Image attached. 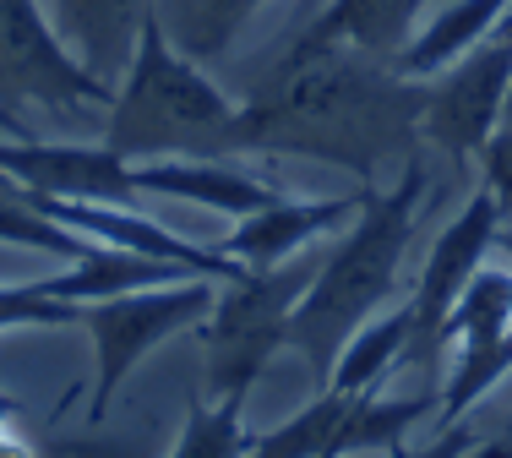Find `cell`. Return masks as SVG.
Instances as JSON below:
<instances>
[{"label": "cell", "mask_w": 512, "mask_h": 458, "mask_svg": "<svg viewBox=\"0 0 512 458\" xmlns=\"http://www.w3.org/2000/svg\"><path fill=\"white\" fill-rule=\"evenodd\" d=\"M425 77L398 60L360 55L349 44L300 50L289 44L262 88L235 110V153L262 159H322L376 186L387 164L420 159Z\"/></svg>", "instance_id": "6da1fadb"}, {"label": "cell", "mask_w": 512, "mask_h": 458, "mask_svg": "<svg viewBox=\"0 0 512 458\" xmlns=\"http://www.w3.org/2000/svg\"><path fill=\"white\" fill-rule=\"evenodd\" d=\"M425 197H431V170L425 159H409L393 186H360V213L322 251V268L289 317V349L306 355L316 388H327L344 344L393 300Z\"/></svg>", "instance_id": "7a4b0ae2"}, {"label": "cell", "mask_w": 512, "mask_h": 458, "mask_svg": "<svg viewBox=\"0 0 512 458\" xmlns=\"http://www.w3.org/2000/svg\"><path fill=\"white\" fill-rule=\"evenodd\" d=\"M235 110L229 93L202 71V60L175 50L158 6L142 17L131 66L109 99L104 142L131 164L153 159H235Z\"/></svg>", "instance_id": "3957f363"}, {"label": "cell", "mask_w": 512, "mask_h": 458, "mask_svg": "<svg viewBox=\"0 0 512 458\" xmlns=\"http://www.w3.org/2000/svg\"><path fill=\"white\" fill-rule=\"evenodd\" d=\"M322 251L278 262V268H246L240 279L218 284L213 311L202 317V355H207V393L224 404H246L256 377L273 366V355L289 344V317L300 295L311 289Z\"/></svg>", "instance_id": "277c9868"}, {"label": "cell", "mask_w": 512, "mask_h": 458, "mask_svg": "<svg viewBox=\"0 0 512 458\" xmlns=\"http://www.w3.org/2000/svg\"><path fill=\"white\" fill-rule=\"evenodd\" d=\"M218 300V279H191L180 284H158V289H131V295H109L82 306V328L93 333V349H99V377H93V404L88 420H104V409L115 404V393L126 388V377L153 355L169 333L197 328V322L213 311Z\"/></svg>", "instance_id": "5b68a950"}, {"label": "cell", "mask_w": 512, "mask_h": 458, "mask_svg": "<svg viewBox=\"0 0 512 458\" xmlns=\"http://www.w3.org/2000/svg\"><path fill=\"white\" fill-rule=\"evenodd\" d=\"M442 393L414 399H382L376 393L322 388L295 420L251 437L246 458H344V453H404V431L420 415H431Z\"/></svg>", "instance_id": "8992f818"}, {"label": "cell", "mask_w": 512, "mask_h": 458, "mask_svg": "<svg viewBox=\"0 0 512 458\" xmlns=\"http://www.w3.org/2000/svg\"><path fill=\"white\" fill-rule=\"evenodd\" d=\"M115 82L93 77L66 50L55 22H44L39 0H0V104L6 110L82 115L88 104H109Z\"/></svg>", "instance_id": "52a82bcc"}, {"label": "cell", "mask_w": 512, "mask_h": 458, "mask_svg": "<svg viewBox=\"0 0 512 458\" xmlns=\"http://www.w3.org/2000/svg\"><path fill=\"white\" fill-rule=\"evenodd\" d=\"M496 229H502V208H496L491 191H474L463 202V213L436 235L431 257H425L420 279H414V295H409V344H404V360L398 366H414L431 377L436 360L447 355V317H453L458 295L469 289V279L485 268L496 246Z\"/></svg>", "instance_id": "ba28073f"}, {"label": "cell", "mask_w": 512, "mask_h": 458, "mask_svg": "<svg viewBox=\"0 0 512 458\" xmlns=\"http://www.w3.org/2000/svg\"><path fill=\"white\" fill-rule=\"evenodd\" d=\"M425 82L431 88H425L420 137L453 164L480 159V148L502 126V104L512 88V39L491 33V39H480L469 55H458L447 71H436Z\"/></svg>", "instance_id": "9c48e42d"}, {"label": "cell", "mask_w": 512, "mask_h": 458, "mask_svg": "<svg viewBox=\"0 0 512 458\" xmlns=\"http://www.w3.org/2000/svg\"><path fill=\"white\" fill-rule=\"evenodd\" d=\"M447 349H453V371L442 382L436 415H442V426H458L512 371V268L485 262L469 279L447 317Z\"/></svg>", "instance_id": "30bf717a"}, {"label": "cell", "mask_w": 512, "mask_h": 458, "mask_svg": "<svg viewBox=\"0 0 512 458\" xmlns=\"http://www.w3.org/2000/svg\"><path fill=\"white\" fill-rule=\"evenodd\" d=\"M137 164L120 159L109 142L77 148V142H39V137H11L0 142V175L17 186L50 191V197H82V202H131L137 197Z\"/></svg>", "instance_id": "8fae6325"}, {"label": "cell", "mask_w": 512, "mask_h": 458, "mask_svg": "<svg viewBox=\"0 0 512 458\" xmlns=\"http://www.w3.org/2000/svg\"><path fill=\"white\" fill-rule=\"evenodd\" d=\"M355 213L360 197H278L246 219H235V229L218 240V251L240 268H278V262L311 251L316 240L338 235Z\"/></svg>", "instance_id": "7c38bea8"}, {"label": "cell", "mask_w": 512, "mask_h": 458, "mask_svg": "<svg viewBox=\"0 0 512 458\" xmlns=\"http://www.w3.org/2000/svg\"><path fill=\"white\" fill-rule=\"evenodd\" d=\"M425 0H322L311 22L295 33L300 50H322V44H349L360 55L398 60L404 44L420 33Z\"/></svg>", "instance_id": "4fadbf2b"}, {"label": "cell", "mask_w": 512, "mask_h": 458, "mask_svg": "<svg viewBox=\"0 0 512 458\" xmlns=\"http://www.w3.org/2000/svg\"><path fill=\"white\" fill-rule=\"evenodd\" d=\"M131 180H137V197L197 202V208H218L229 219H246V213L284 197V191L262 186V180L229 170L224 159H153V164H137Z\"/></svg>", "instance_id": "5bb4252c"}, {"label": "cell", "mask_w": 512, "mask_h": 458, "mask_svg": "<svg viewBox=\"0 0 512 458\" xmlns=\"http://www.w3.org/2000/svg\"><path fill=\"white\" fill-rule=\"evenodd\" d=\"M148 11H153V0H55V28L66 39V50L93 77L120 82Z\"/></svg>", "instance_id": "9a60e30c"}, {"label": "cell", "mask_w": 512, "mask_h": 458, "mask_svg": "<svg viewBox=\"0 0 512 458\" xmlns=\"http://www.w3.org/2000/svg\"><path fill=\"white\" fill-rule=\"evenodd\" d=\"M180 279H191V268L158 262V257H137V251H120V246L93 240L88 257H77L66 273H55V279H39V289L55 295V300H71V306H93V300H109V295L158 289V284H180Z\"/></svg>", "instance_id": "2e32d148"}, {"label": "cell", "mask_w": 512, "mask_h": 458, "mask_svg": "<svg viewBox=\"0 0 512 458\" xmlns=\"http://www.w3.org/2000/svg\"><path fill=\"white\" fill-rule=\"evenodd\" d=\"M507 6L512 0H453V6H442L431 22H420V33L404 44L398 71H409V77H436V71H447L458 55H469L480 39H491V33L502 28Z\"/></svg>", "instance_id": "e0dca14e"}, {"label": "cell", "mask_w": 512, "mask_h": 458, "mask_svg": "<svg viewBox=\"0 0 512 458\" xmlns=\"http://www.w3.org/2000/svg\"><path fill=\"white\" fill-rule=\"evenodd\" d=\"M164 33L175 39V50L191 60H218L229 55V44L240 39V28L267 6V0H153Z\"/></svg>", "instance_id": "ac0fdd59"}, {"label": "cell", "mask_w": 512, "mask_h": 458, "mask_svg": "<svg viewBox=\"0 0 512 458\" xmlns=\"http://www.w3.org/2000/svg\"><path fill=\"white\" fill-rule=\"evenodd\" d=\"M404 344H409V300L393 311H376L371 322L344 344V355L333 360V377L327 388H344V393H376L393 366L404 360Z\"/></svg>", "instance_id": "d6986e66"}, {"label": "cell", "mask_w": 512, "mask_h": 458, "mask_svg": "<svg viewBox=\"0 0 512 458\" xmlns=\"http://www.w3.org/2000/svg\"><path fill=\"white\" fill-rule=\"evenodd\" d=\"M0 246H28V251H55V257L77 262L93 251L88 235H77V229L55 224L50 213H39V202H33L28 186H17V180H0Z\"/></svg>", "instance_id": "ffe728a7"}, {"label": "cell", "mask_w": 512, "mask_h": 458, "mask_svg": "<svg viewBox=\"0 0 512 458\" xmlns=\"http://www.w3.org/2000/svg\"><path fill=\"white\" fill-rule=\"evenodd\" d=\"M240 409L246 404H191L186 426H180V442L169 458H246L251 437L240 426Z\"/></svg>", "instance_id": "44dd1931"}, {"label": "cell", "mask_w": 512, "mask_h": 458, "mask_svg": "<svg viewBox=\"0 0 512 458\" xmlns=\"http://www.w3.org/2000/svg\"><path fill=\"white\" fill-rule=\"evenodd\" d=\"M71 322H82V306L44 295L39 279H33V284H0V333H17V328H71Z\"/></svg>", "instance_id": "7402d4cb"}, {"label": "cell", "mask_w": 512, "mask_h": 458, "mask_svg": "<svg viewBox=\"0 0 512 458\" xmlns=\"http://www.w3.org/2000/svg\"><path fill=\"white\" fill-rule=\"evenodd\" d=\"M480 186L496 197L502 219H512V126H496V137L480 148Z\"/></svg>", "instance_id": "603a6c76"}, {"label": "cell", "mask_w": 512, "mask_h": 458, "mask_svg": "<svg viewBox=\"0 0 512 458\" xmlns=\"http://www.w3.org/2000/svg\"><path fill=\"white\" fill-rule=\"evenodd\" d=\"M0 458H39L33 431L22 426V409L11 399H0Z\"/></svg>", "instance_id": "cb8c5ba5"}, {"label": "cell", "mask_w": 512, "mask_h": 458, "mask_svg": "<svg viewBox=\"0 0 512 458\" xmlns=\"http://www.w3.org/2000/svg\"><path fill=\"white\" fill-rule=\"evenodd\" d=\"M474 442H480V431L458 420V426H442V431H436V442H425L420 453H393V458H469Z\"/></svg>", "instance_id": "d4e9b609"}, {"label": "cell", "mask_w": 512, "mask_h": 458, "mask_svg": "<svg viewBox=\"0 0 512 458\" xmlns=\"http://www.w3.org/2000/svg\"><path fill=\"white\" fill-rule=\"evenodd\" d=\"M469 458H512V415L496 420V431H485V437L469 448Z\"/></svg>", "instance_id": "484cf974"}, {"label": "cell", "mask_w": 512, "mask_h": 458, "mask_svg": "<svg viewBox=\"0 0 512 458\" xmlns=\"http://www.w3.org/2000/svg\"><path fill=\"white\" fill-rule=\"evenodd\" d=\"M496 246H502L507 257H512V219H502V229H496Z\"/></svg>", "instance_id": "4316f807"}, {"label": "cell", "mask_w": 512, "mask_h": 458, "mask_svg": "<svg viewBox=\"0 0 512 458\" xmlns=\"http://www.w3.org/2000/svg\"><path fill=\"white\" fill-rule=\"evenodd\" d=\"M502 126H512V88H507V104H502Z\"/></svg>", "instance_id": "83f0119b"}, {"label": "cell", "mask_w": 512, "mask_h": 458, "mask_svg": "<svg viewBox=\"0 0 512 458\" xmlns=\"http://www.w3.org/2000/svg\"><path fill=\"white\" fill-rule=\"evenodd\" d=\"M496 33H507V39H512V22H502V28H496Z\"/></svg>", "instance_id": "f1b7e54d"}, {"label": "cell", "mask_w": 512, "mask_h": 458, "mask_svg": "<svg viewBox=\"0 0 512 458\" xmlns=\"http://www.w3.org/2000/svg\"><path fill=\"white\" fill-rule=\"evenodd\" d=\"M316 6H322V0H311V11H316Z\"/></svg>", "instance_id": "f546056e"}, {"label": "cell", "mask_w": 512, "mask_h": 458, "mask_svg": "<svg viewBox=\"0 0 512 458\" xmlns=\"http://www.w3.org/2000/svg\"><path fill=\"white\" fill-rule=\"evenodd\" d=\"M0 180H6V175H0Z\"/></svg>", "instance_id": "4dcf8cb0"}]
</instances>
